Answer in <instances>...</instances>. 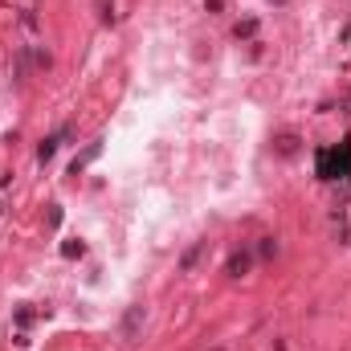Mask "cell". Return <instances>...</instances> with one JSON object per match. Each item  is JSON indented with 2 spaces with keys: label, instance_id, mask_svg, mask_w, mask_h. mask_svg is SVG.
Instances as JSON below:
<instances>
[{
  "label": "cell",
  "instance_id": "6da1fadb",
  "mask_svg": "<svg viewBox=\"0 0 351 351\" xmlns=\"http://www.w3.org/2000/svg\"><path fill=\"white\" fill-rule=\"evenodd\" d=\"M319 176H327V180L351 176V143H339V147L319 152Z\"/></svg>",
  "mask_w": 351,
  "mask_h": 351
}]
</instances>
